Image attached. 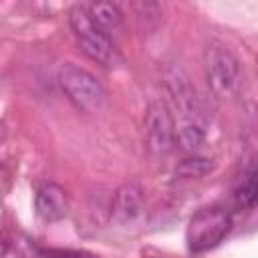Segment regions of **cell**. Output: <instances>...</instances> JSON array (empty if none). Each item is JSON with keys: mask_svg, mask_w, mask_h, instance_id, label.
Listing matches in <instances>:
<instances>
[{"mask_svg": "<svg viewBox=\"0 0 258 258\" xmlns=\"http://www.w3.org/2000/svg\"><path fill=\"white\" fill-rule=\"evenodd\" d=\"M167 89L179 115V123H175L177 141L185 149H198L206 139L208 127V111L204 99L179 69L167 75Z\"/></svg>", "mask_w": 258, "mask_h": 258, "instance_id": "6da1fadb", "label": "cell"}, {"mask_svg": "<svg viewBox=\"0 0 258 258\" xmlns=\"http://www.w3.org/2000/svg\"><path fill=\"white\" fill-rule=\"evenodd\" d=\"M69 24L71 30L81 46V50L95 62L103 67H117L123 62L117 46L111 40V34H107L89 14V8L83 4H75L69 10Z\"/></svg>", "mask_w": 258, "mask_h": 258, "instance_id": "7a4b0ae2", "label": "cell"}, {"mask_svg": "<svg viewBox=\"0 0 258 258\" xmlns=\"http://www.w3.org/2000/svg\"><path fill=\"white\" fill-rule=\"evenodd\" d=\"M232 226L234 220L228 208L218 204L200 208L187 222L185 244L194 254L208 252L226 240V236L232 232Z\"/></svg>", "mask_w": 258, "mask_h": 258, "instance_id": "3957f363", "label": "cell"}, {"mask_svg": "<svg viewBox=\"0 0 258 258\" xmlns=\"http://www.w3.org/2000/svg\"><path fill=\"white\" fill-rule=\"evenodd\" d=\"M58 85L69 97V101L83 113H103L107 107V91L101 81L87 69L64 62L58 69Z\"/></svg>", "mask_w": 258, "mask_h": 258, "instance_id": "277c9868", "label": "cell"}, {"mask_svg": "<svg viewBox=\"0 0 258 258\" xmlns=\"http://www.w3.org/2000/svg\"><path fill=\"white\" fill-rule=\"evenodd\" d=\"M204 73L214 95L232 97L240 87V62L224 44H210L204 52Z\"/></svg>", "mask_w": 258, "mask_h": 258, "instance_id": "5b68a950", "label": "cell"}, {"mask_svg": "<svg viewBox=\"0 0 258 258\" xmlns=\"http://www.w3.org/2000/svg\"><path fill=\"white\" fill-rule=\"evenodd\" d=\"M143 137L147 151L155 157H163L173 149L177 131H175V119L165 101L149 103L143 119Z\"/></svg>", "mask_w": 258, "mask_h": 258, "instance_id": "8992f818", "label": "cell"}, {"mask_svg": "<svg viewBox=\"0 0 258 258\" xmlns=\"http://www.w3.org/2000/svg\"><path fill=\"white\" fill-rule=\"evenodd\" d=\"M145 220V198L137 183H125L115 191L111 222L117 228H135Z\"/></svg>", "mask_w": 258, "mask_h": 258, "instance_id": "52a82bcc", "label": "cell"}, {"mask_svg": "<svg viewBox=\"0 0 258 258\" xmlns=\"http://www.w3.org/2000/svg\"><path fill=\"white\" fill-rule=\"evenodd\" d=\"M34 210L44 222H58L67 216L69 202L67 194L58 183L42 181L34 191Z\"/></svg>", "mask_w": 258, "mask_h": 258, "instance_id": "ba28073f", "label": "cell"}, {"mask_svg": "<svg viewBox=\"0 0 258 258\" xmlns=\"http://www.w3.org/2000/svg\"><path fill=\"white\" fill-rule=\"evenodd\" d=\"M87 8H89L91 18H93L107 34L119 32V30L123 28L125 16H123V12H121V8H119L117 4H113V2H93V4H89Z\"/></svg>", "mask_w": 258, "mask_h": 258, "instance_id": "9c48e42d", "label": "cell"}, {"mask_svg": "<svg viewBox=\"0 0 258 258\" xmlns=\"http://www.w3.org/2000/svg\"><path fill=\"white\" fill-rule=\"evenodd\" d=\"M234 204L240 210L254 208L258 204V171H246L234 189Z\"/></svg>", "mask_w": 258, "mask_h": 258, "instance_id": "30bf717a", "label": "cell"}, {"mask_svg": "<svg viewBox=\"0 0 258 258\" xmlns=\"http://www.w3.org/2000/svg\"><path fill=\"white\" fill-rule=\"evenodd\" d=\"M40 258H99L93 252L87 250H71V248H48L38 252Z\"/></svg>", "mask_w": 258, "mask_h": 258, "instance_id": "8fae6325", "label": "cell"}]
</instances>
